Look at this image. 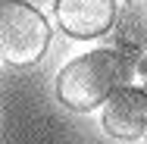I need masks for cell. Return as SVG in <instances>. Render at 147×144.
I'll return each instance as SVG.
<instances>
[{"label": "cell", "instance_id": "277c9868", "mask_svg": "<svg viewBox=\"0 0 147 144\" xmlns=\"http://www.w3.org/2000/svg\"><path fill=\"white\" fill-rule=\"evenodd\" d=\"M59 28L72 38H97L116 25V0H57Z\"/></svg>", "mask_w": 147, "mask_h": 144}, {"label": "cell", "instance_id": "8992f818", "mask_svg": "<svg viewBox=\"0 0 147 144\" xmlns=\"http://www.w3.org/2000/svg\"><path fill=\"white\" fill-rule=\"evenodd\" d=\"M138 72H141V75H144V78H147V57L141 59V63H138Z\"/></svg>", "mask_w": 147, "mask_h": 144}, {"label": "cell", "instance_id": "6da1fadb", "mask_svg": "<svg viewBox=\"0 0 147 144\" xmlns=\"http://www.w3.org/2000/svg\"><path fill=\"white\" fill-rule=\"evenodd\" d=\"M135 63L125 57L122 50H91L82 53L72 63H66L57 75V97L78 113H88L94 107H100L103 100H110L119 88L131 78Z\"/></svg>", "mask_w": 147, "mask_h": 144}, {"label": "cell", "instance_id": "7a4b0ae2", "mask_svg": "<svg viewBox=\"0 0 147 144\" xmlns=\"http://www.w3.org/2000/svg\"><path fill=\"white\" fill-rule=\"evenodd\" d=\"M50 44L47 19L25 0H0V57L13 66H31Z\"/></svg>", "mask_w": 147, "mask_h": 144}, {"label": "cell", "instance_id": "5b68a950", "mask_svg": "<svg viewBox=\"0 0 147 144\" xmlns=\"http://www.w3.org/2000/svg\"><path fill=\"white\" fill-rule=\"evenodd\" d=\"M116 41L128 50H147V0H125L116 16Z\"/></svg>", "mask_w": 147, "mask_h": 144}, {"label": "cell", "instance_id": "3957f363", "mask_svg": "<svg viewBox=\"0 0 147 144\" xmlns=\"http://www.w3.org/2000/svg\"><path fill=\"white\" fill-rule=\"evenodd\" d=\"M103 128L122 138V141H138L147 132V91L135 85L119 88L103 107Z\"/></svg>", "mask_w": 147, "mask_h": 144}]
</instances>
